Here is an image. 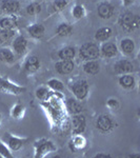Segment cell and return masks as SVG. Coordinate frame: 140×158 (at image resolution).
Here are the masks:
<instances>
[{
    "label": "cell",
    "instance_id": "obj_16",
    "mask_svg": "<svg viewBox=\"0 0 140 158\" xmlns=\"http://www.w3.org/2000/svg\"><path fill=\"white\" fill-rule=\"evenodd\" d=\"M75 54H76V51L74 48L67 47L59 51L58 56H59V58L61 60H73L74 57H75Z\"/></svg>",
    "mask_w": 140,
    "mask_h": 158
},
{
    "label": "cell",
    "instance_id": "obj_32",
    "mask_svg": "<svg viewBox=\"0 0 140 158\" xmlns=\"http://www.w3.org/2000/svg\"><path fill=\"white\" fill-rule=\"evenodd\" d=\"M0 157H1V156H0Z\"/></svg>",
    "mask_w": 140,
    "mask_h": 158
},
{
    "label": "cell",
    "instance_id": "obj_20",
    "mask_svg": "<svg viewBox=\"0 0 140 158\" xmlns=\"http://www.w3.org/2000/svg\"><path fill=\"white\" fill-rule=\"evenodd\" d=\"M27 32L32 37L34 38H41L44 34V27L42 24H33L27 29Z\"/></svg>",
    "mask_w": 140,
    "mask_h": 158
},
{
    "label": "cell",
    "instance_id": "obj_23",
    "mask_svg": "<svg viewBox=\"0 0 140 158\" xmlns=\"http://www.w3.org/2000/svg\"><path fill=\"white\" fill-rule=\"evenodd\" d=\"M15 34L14 30H6V29H0V43L6 42L11 40Z\"/></svg>",
    "mask_w": 140,
    "mask_h": 158
},
{
    "label": "cell",
    "instance_id": "obj_13",
    "mask_svg": "<svg viewBox=\"0 0 140 158\" xmlns=\"http://www.w3.org/2000/svg\"><path fill=\"white\" fill-rule=\"evenodd\" d=\"M39 67H40V60L37 56H31V57H29L24 64L25 70L30 73L36 72L38 69H39Z\"/></svg>",
    "mask_w": 140,
    "mask_h": 158
},
{
    "label": "cell",
    "instance_id": "obj_4",
    "mask_svg": "<svg viewBox=\"0 0 140 158\" xmlns=\"http://www.w3.org/2000/svg\"><path fill=\"white\" fill-rule=\"evenodd\" d=\"M114 71L117 74H121V75H123V74H130L134 71V65L129 60L122 59L117 61L115 64H114Z\"/></svg>",
    "mask_w": 140,
    "mask_h": 158
},
{
    "label": "cell",
    "instance_id": "obj_26",
    "mask_svg": "<svg viewBox=\"0 0 140 158\" xmlns=\"http://www.w3.org/2000/svg\"><path fill=\"white\" fill-rule=\"evenodd\" d=\"M73 16L75 17V18L79 19V18H82L83 16H84V9H83L82 6H75L73 9Z\"/></svg>",
    "mask_w": 140,
    "mask_h": 158
},
{
    "label": "cell",
    "instance_id": "obj_12",
    "mask_svg": "<svg viewBox=\"0 0 140 158\" xmlns=\"http://www.w3.org/2000/svg\"><path fill=\"white\" fill-rule=\"evenodd\" d=\"M83 70L86 74H90V75H95V74L99 73L100 71V64H99L98 61L94 60H88L83 64Z\"/></svg>",
    "mask_w": 140,
    "mask_h": 158
},
{
    "label": "cell",
    "instance_id": "obj_10",
    "mask_svg": "<svg viewBox=\"0 0 140 158\" xmlns=\"http://www.w3.org/2000/svg\"><path fill=\"white\" fill-rule=\"evenodd\" d=\"M19 2L16 1V0H3L1 2L2 12L7 13V14L16 13L19 10Z\"/></svg>",
    "mask_w": 140,
    "mask_h": 158
},
{
    "label": "cell",
    "instance_id": "obj_21",
    "mask_svg": "<svg viewBox=\"0 0 140 158\" xmlns=\"http://www.w3.org/2000/svg\"><path fill=\"white\" fill-rule=\"evenodd\" d=\"M56 32H57V34L59 35V36L67 37V36H70L73 33V27H72V25H70L68 23H61L58 25Z\"/></svg>",
    "mask_w": 140,
    "mask_h": 158
},
{
    "label": "cell",
    "instance_id": "obj_27",
    "mask_svg": "<svg viewBox=\"0 0 140 158\" xmlns=\"http://www.w3.org/2000/svg\"><path fill=\"white\" fill-rule=\"evenodd\" d=\"M47 85H49L52 89L56 90V91L63 90L62 82H61V81H59V80H57V79H51V80L47 81Z\"/></svg>",
    "mask_w": 140,
    "mask_h": 158
},
{
    "label": "cell",
    "instance_id": "obj_9",
    "mask_svg": "<svg viewBox=\"0 0 140 158\" xmlns=\"http://www.w3.org/2000/svg\"><path fill=\"white\" fill-rule=\"evenodd\" d=\"M100 53L102 54L104 57H108V58H112V57H115L118 53V49H117L116 44L113 42H106L101 47Z\"/></svg>",
    "mask_w": 140,
    "mask_h": 158
},
{
    "label": "cell",
    "instance_id": "obj_1",
    "mask_svg": "<svg viewBox=\"0 0 140 158\" xmlns=\"http://www.w3.org/2000/svg\"><path fill=\"white\" fill-rule=\"evenodd\" d=\"M119 23L123 30L132 32L136 30L140 25V17L138 15H135L131 12H126L120 16L119 18Z\"/></svg>",
    "mask_w": 140,
    "mask_h": 158
},
{
    "label": "cell",
    "instance_id": "obj_19",
    "mask_svg": "<svg viewBox=\"0 0 140 158\" xmlns=\"http://www.w3.org/2000/svg\"><path fill=\"white\" fill-rule=\"evenodd\" d=\"M67 106H68V111H70L71 113H73L74 115H75V114H80L83 109L82 104H81L79 101H77L76 99H72V98L68 100Z\"/></svg>",
    "mask_w": 140,
    "mask_h": 158
},
{
    "label": "cell",
    "instance_id": "obj_3",
    "mask_svg": "<svg viewBox=\"0 0 140 158\" xmlns=\"http://www.w3.org/2000/svg\"><path fill=\"white\" fill-rule=\"evenodd\" d=\"M72 91L78 100H82V99H84L85 96L88 95V92H89L88 82H86L85 80L77 81V82H75L72 85Z\"/></svg>",
    "mask_w": 140,
    "mask_h": 158
},
{
    "label": "cell",
    "instance_id": "obj_25",
    "mask_svg": "<svg viewBox=\"0 0 140 158\" xmlns=\"http://www.w3.org/2000/svg\"><path fill=\"white\" fill-rule=\"evenodd\" d=\"M40 11H41V6H40L39 3H36V2L31 3L27 6V13L29 15H37L38 13H40Z\"/></svg>",
    "mask_w": 140,
    "mask_h": 158
},
{
    "label": "cell",
    "instance_id": "obj_18",
    "mask_svg": "<svg viewBox=\"0 0 140 158\" xmlns=\"http://www.w3.org/2000/svg\"><path fill=\"white\" fill-rule=\"evenodd\" d=\"M119 85L123 89H133L135 85V78L129 74H123L119 78Z\"/></svg>",
    "mask_w": 140,
    "mask_h": 158
},
{
    "label": "cell",
    "instance_id": "obj_15",
    "mask_svg": "<svg viewBox=\"0 0 140 158\" xmlns=\"http://www.w3.org/2000/svg\"><path fill=\"white\" fill-rule=\"evenodd\" d=\"M120 49L122 51V53H124L126 55H131L135 50V43L130 38L122 39L120 42Z\"/></svg>",
    "mask_w": 140,
    "mask_h": 158
},
{
    "label": "cell",
    "instance_id": "obj_17",
    "mask_svg": "<svg viewBox=\"0 0 140 158\" xmlns=\"http://www.w3.org/2000/svg\"><path fill=\"white\" fill-rule=\"evenodd\" d=\"M18 25L17 18L15 17H6L0 20V27L6 30H14Z\"/></svg>",
    "mask_w": 140,
    "mask_h": 158
},
{
    "label": "cell",
    "instance_id": "obj_24",
    "mask_svg": "<svg viewBox=\"0 0 140 158\" xmlns=\"http://www.w3.org/2000/svg\"><path fill=\"white\" fill-rule=\"evenodd\" d=\"M68 6V0H54L52 4V9L55 12H60Z\"/></svg>",
    "mask_w": 140,
    "mask_h": 158
},
{
    "label": "cell",
    "instance_id": "obj_2",
    "mask_svg": "<svg viewBox=\"0 0 140 158\" xmlns=\"http://www.w3.org/2000/svg\"><path fill=\"white\" fill-rule=\"evenodd\" d=\"M80 57L84 60H94L97 59L100 55V49L98 48L97 44L92 42L84 43L82 47L80 48Z\"/></svg>",
    "mask_w": 140,
    "mask_h": 158
},
{
    "label": "cell",
    "instance_id": "obj_8",
    "mask_svg": "<svg viewBox=\"0 0 140 158\" xmlns=\"http://www.w3.org/2000/svg\"><path fill=\"white\" fill-rule=\"evenodd\" d=\"M97 128L102 132H109L113 128V121L109 116L106 115H101L98 117L97 122H96Z\"/></svg>",
    "mask_w": 140,
    "mask_h": 158
},
{
    "label": "cell",
    "instance_id": "obj_30",
    "mask_svg": "<svg viewBox=\"0 0 140 158\" xmlns=\"http://www.w3.org/2000/svg\"><path fill=\"white\" fill-rule=\"evenodd\" d=\"M135 2V0H123V4L126 6H132Z\"/></svg>",
    "mask_w": 140,
    "mask_h": 158
},
{
    "label": "cell",
    "instance_id": "obj_22",
    "mask_svg": "<svg viewBox=\"0 0 140 158\" xmlns=\"http://www.w3.org/2000/svg\"><path fill=\"white\" fill-rule=\"evenodd\" d=\"M15 57L14 54L11 50L9 49H1L0 50V60L3 61V62L6 63H12L14 61Z\"/></svg>",
    "mask_w": 140,
    "mask_h": 158
},
{
    "label": "cell",
    "instance_id": "obj_5",
    "mask_svg": "<svg viewBox=\"0 0 140 158\" xmlns=\"http://www.w3.org/2000/svg\"><path fill=\"white\" fill-rule=\"evenodd\" d=\"M85 117L80 114H75L73 117V133L74 134H81L85 130Z\"/></svg>",
    "mask_w": 140,
    "mask_h": 158
},
{
    "label": "cell",
    "instance_id": "obj_11",
    "mask_svg": "<svg viewBox=\"0 0 140 158\" xmlns=\"http://www.w3.org/2000/svg\"><path fill=\"white\" fill-rule=\"evenodd\" d=\"M27 41L23 36H18L14 39L13 42V48H14L15 52L18 53V54H23L27 50Z\"/></svg>",
    "mask_w": 140,
    "mask_h": 158
},
{
    "label": "cell",
    "instance_id": "obj_6",
    "mask_svg": "<svg viewBox=\"0 0 140 158\" xmlns=\"http://www.w3.org/2000/svg\"><path fill=\"white\" fill-rule=\"evenodd\" d=\"M74 62L73 60H60L55 64V69L59 74L65 75V74H70L74 70Z\"/></svg>",
    "mask_w": 140,
    "mask_h": 158
},
{
    "label": "cell",
    "instance_id": "obj_28",
    "mask_svg": "<svg viewBox=\"0 0 140 158\" xmlns=\"http://www.w3.org/2000/svg\"><path fill=\"white\" fill-rule=\"evenodd\" d=\"M47 93H49V92H47V89L40 88V89H38L37 92H36V96L39 99H44L47 96Z\"/></svg>",
    "mask_w": 140,
    "mask_h": 158
},
{
    "label": "cell",
    "instance_id": "obj_7",
    "mask_svg": "<svg viewBox=\"0 0 140 158\" xmlns=\"http://www.w3.org/2000/svg\"><path fill=\"white\" fill-rule=\"evenodd\" d=\"M97 11L102 19H110L114 14V6L109 2H102L98 6Z\"/></svg>",
    "mask_w": 140,
    "mask_h": 158
},
{
    "label": "cell",
    "instance_id": "obj_29",
    "mask_svg": "<svg viewBox=\"0 0 140 158\" xmlns=\"http://www.w3.org/2000/svg\"><path fill=\"white\" fill-rule=\"evenodd\" d=\"M109 106H112L113 109H115L117 106V100H114V99H110L109 100Z\"/></svg>",
    "mask_w": 140,
    "mask_h": 158
},
{
    "label": "cell",
    "instance_id": "obj_31",
    "mask_svg": "<svg viewBox=\"0 0 140 158\" xmlns=\"http://www.w3.org/2000/svg\"><path fill=\"white\" fill-rule=\"evenodd\" d=\"M0 118H1V117H0Z\"/></svg>",
    "mask_w": 140,
    "mask_h": 158
},
{
    "label": "cell",
    "instance_id": "obj_14",
    "mask_svg": "<svg viewBox=\"0 0 140 158\" xmlns=\"http://www.w3.org/2000/svg\"><path fill=\"white\" fill-rule=\"evenodd\" d=\"M112 29L109 27H104L99 29L95 34V39L98 41H106L112 36Z\"/></svg>",
    "mask_w": 140,
    "mask_h": 158
}]
</instances>
